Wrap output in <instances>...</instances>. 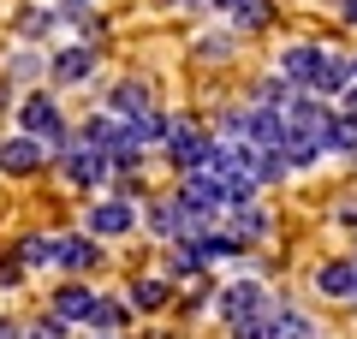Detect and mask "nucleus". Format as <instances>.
Instances as JSON below:
<instances>
[{
	"mask_svg": "<svg viewBox=\"0 0 357 339\" xmlns=\"http://www.w3.org/2000/svg\"><path fill=\"white\" fill-rule=\"evenodd\" d=\"M280 77L292 89H304V96H345V84H351V66L340 60L333 48H316V42H298V48L280 54Z\"/></svg>",
	"mask_w": 357,
	"mask_h": 339,
	"instance_id": "1",
	"label": "nucleus"
},
{
	"mask_svg": "<svg viewBox=\"0 0 357 339\" xmlns=\"http://www.w3.org/2000/svg\"><path fill=\"white\" fill-rule=\"evenodd\" d=\"M149 107H155V96H149L143 77H126V84H114V96H107V113H114V119H137V113H149Z\"/></svg>",
	"mask_w": 357,
	"mask_h": 339,
	"instance_id": "11",
	"label": "nucleus"
},
{
	"mask_svg": "<svg viewBox=\"0 0 357 339\" xmlns=\"http://www.w3.org/2000/svg\"><path fill=\"white\" fill-rule=\"evenodd\" d=\"M89 310H96V292H89L84 280H66V286L54 292V310H48V315H60L66 327H84Z\"/></svg>",
	"mask_w": 357,
	"mask_h": 339,
	"instance_id": "10",
	"label": "nucleus"
},
{
	"mask_svg": "<svg viewBox=\"0 0 357 339\" xmlns=\"http://www.w3.org/2000/svg\"><path fill=\"white\" fill-rule=\"evenodd\" d=\"M268 333H274V339H321V327L310 322V315H298V310H286V303H274Z\"/></svg>",
	"mask_w": 357,
	"mask_h": 339,
	"instance_id": "14",
	"label": "nucleus"
},
{
	"mask_svg": "<svg viewBox=\"0 0 357 339\" xmlns=\"http://www.w3.org/2000/svg\"><path fill=\"white\" fill-rule=\"evenodd\" d=\"M48 30H54V13H24L18 18V42H24V48H36Z\"/></svg>",
	"mask_w": 357,
	"mask_h": 339,
	"instance_id": "20",
	"label": "nucleus"
},
{
	"mask_svg": "<svg viewBox=\"0 0 357 339\" xmlns=\"http://www.w3.org/2000/svg\"><path fill=\"white\" fill-rule=\"evenodd\" d=\"M126 303H119V298H96V310H89V322L84 327H96V333H102V339H114L119 333V327H126Z\"/></svg>",
	"mask_w": 357,
	"mask_h": 339,
	"instance_id": "15",
	"label": "nucleus"
},
{
	"mask_svg": "<svg viewBox=\"0 0 357 339\" xmlns=\"http://www.w3.org/2000/svg\"><path fill=\"white\" fill-rule=\"evenodd\" d=\"M167 161L178 167V173H191V167L208 161V149H215V137H203V131L191 126V119H167V137H161Z\"/></svg>",
	"mask_w": 357,
	"mask_h": 339,
	"instance_id": "4",
	"label": "nucleus"
},
{
	"mask_svg": "<svg viewBox=\"0 0 357 339\" xmlns=\"http://www.w3.org/2000/svg\"><path fill=\"white\" fill-rule=\"evenodd\" d=\"M131 303H137V310H161L167 303V280H137V286H131Z\"/></svg>",
	"mask_w": 357,
	"mask_h": 339,
	"instance_id": "22",
	"label": "nucleus"
},
{
	"mask_svg": "<svg viewBox=\"0 0 357 339\" xmlns=\"http://www.w3.org/2000/svg\"><path fill=\"white\" fill-rule=\"evenodd\" d=\"M321 149H328V155H357V119H351V113H328Z\"/></svg>",
	"mask_w": 357,
	"mask_h": 339,
	"instance_id": "13",
	"label": "nucleus"
},
{
	"mask_svg": "<svg viewBox=\"0 0 357 339\" xmlns=\"http://www.w3.org/2000/svg\"><path fill=\"white\" fill-rule=\"evenodd\" d=\"M18 268H24V274H30V268H54V239H48V232H30V239H18Z\"/></svg>",
	"mask_w": 357,
	"mask_h": 339,
	"instance_id": "16",
	"label": "nucleus"
},
{
	"mask_svg": "<svg viewBox=\"0 0 357 339\" xmlns=\"http://www.w3.org/2000/svg\"><path fill=\"white\" fill-rule=\"evenodd\" d=\"M18 280H24V268H18V256H6L0 262V286H18Z\"/></svg>",
	"mask_w": 357,
	"mask_h": 339,
	"instance_id": "23",
	"label": "nucleus"
},
{
	"mask_svg": "<svg viewBox=\"0 0 357 339\" xmlns=\"http://www.w3.org/2000/svg\"><path fill=\"white\" fill-rule=\"evenodd\" d=\"M60 173H66V185H77V190H96V185H107V155L102 149H84V143L72 137V149H60Z\"/></svg>",
	"mask_w": 357,
	"mask_h": 339,
	"instance_id": "5",
	"label": "nucleus"
},
{
	"mask_svg": "<svg viewBox=\"0 0 357 339\" xmlns=\"http://www.w3.org/2000/svg\"><path fill=\"white\" fill-rule=\"evenodd\" d=\"M203 268H208V262H203V250H197L191 239H178V244H173V256H167V274H173V280H197Z\"/></svg>",
	"mask_w": 357,
	"mask_h": 339,
	"instance_id": "18",
	"label": "nucleus"
},
{
	"mask_svg": "<svg viewBox=\"0 0 357 339\" xmlns=\"http://www.w3.org/2000/svg\"><path fill=\"white\" fill-rule=\"evenodd\" d=\"M345 66H351V77H357V60H345Z\"/></svg>",
	"mask_w": 357,
	"mask_h": 339,
	"instance_id": "29",
	"label": "nucleus"
},
{
	"mask_svg": "<svg viewBox=\"0 0 357 339\" xmlns=\"http://www.w3.org/2000/svg\"><path fill=\"white\" fill-rule=\"evenodd\" d=\"M215 6H220L238 30H262V24H268V0H215Z\"/></svg>",
	"mask_w": 357,
	"mask_h": 339,
	"instance_id": "17",
	"label": "nucleus"
},
{
	"mask_svg": "<svg viewBox=\"0 0 357 339\" xmlns=\"http://www.w3.org/2000/svg\"><path fill=\"white\" fill-rule=\"evenodd\" d=\"M345 113L357 119V84H345Z\"/></svg>",
	"mask_w": 357,
	"mask_h": 339,
	"instance_id": "25",
	"label": "nucleus"
},
{
	"mask_svg": "<svg viewBox=\"0 0 357 339\" xmlns=\"http://www.w3.org/2000/svg\"><path fill=\"white\" fill-rule=\"evenodd\" d=\"M161 6H197V0H161Z\"/></svg>",
	"mask_w": 357,
	"mask_h": 339,
	"instance_id": "28",
	"label": "nucleus"
},
{
	"mask_svg": "<svg viewBox=\"0 0 357 339\" xmlns=\"http://www.w3.org/2000/svg\"><path fill=\"white\" fill-rule=\"evenodd\" d=\"M340 13H345V18H351V24H357V0H340Z\"/></svg>",
	"mask_w": 357,
	"mask_h": 339,
	"instance_id": "27",
	"label": "nucleus"
},
{
	"mask_svg": "<svg viewBox=\"0 0 357 339\" xmlns=\"http://www.w3.org/2000/svg\"><path fill=\"white\" fill-rule=\"evenodd\" d=\"M215 310H220V322H227V333H232V327H244V322H262V315L274 310V298H268V286H256V280H238V286H227L215 298Z\"/></svg>",
	"mask_w": 357,
	"mask_h": 339,
	"instance_id": "3",
	"label": "nucleus"
},
{
	"mask_svg": "<svg viewBox=\"0 0 357 339\" xmlns=\"http://www.w3.org/2000/svg\"><path fill=\"white\" fill-rule=\"evenodd\" d=\"M89 239H126L131 226H137V209H131L126 197H107V202H96V209H89Z\"/></svg>",
	"mask_w": 357,
	"mask_h": 339,
	"instance_id": "6",
	"label": "nucleus"
},
{
	"mask_svg": "<svg viewBox=\"0 0 357 339\" xmlns=\"http://www.w3.org/2000/svg\"><path fill=\"white\" fill-rule=\"evenodd\" d=\"M316 292H328V298H357V262H321L316 268Z\"/></svg>",
	"mask_w": 357,
	"mask_h": 339,
	"instance_id": "12",
	"label": "nucleus"
},
{
	"mask_svg": "<svg viewBox=\"0 0 357 339\" xmlns=\"http://www.w3.org/2000/svg\"><path fill=\"white\" fill-rule=\"evenodd\" d=\"M96 262H102V244L89 239V232H66V239H54V268H66V274H89Z\"/></svg>",
	"mask_w": 357,
	"mask_h": 339,
	"instance_id": "7",
	"label": "nucleus"
},
{
	"mask_svg": "<svg viewBox=\"0 0 357 339\" xmlns=\"http://www.w3.org/2000/svg\"><path fill=\"white\" fill-rule=\"evenodd\" d=\"M42 72H48V60H42V54H18V60L13 66H6V84H30V77H42Z\"/></svg>",
	"mask_w": 357,
	"mask_h": 339,
	"instance_id": "19",
	"label": "nucleus"
},
{
	"mask_svg": "<svg viewBox=\"0 0 357 339\" xmlns=\"http://www.w3.org/2000/svg\"><path fill=\"white\" fill-rule=\"evenodd\" d=\"M60 6L66 13H84V6H96V0H60Z\"/></svg>",
	"mask_w": 357,
	"mask_h": 339,
	"instance_id": "26",
	"label": "nucleus"
},
{
	"mask_svg": "<svg viewBox=\"0 0 357 339\" xmlns=\"http://www.w3.org/2000/svg\"><path fill=\"white\" fill-rule=\"evenodd\" d=\"M18 131L36 143H48V155L72 149V126L60 119V107H54V96H42V89H30L24 101H18Z\"/></svg>",
	"mask_w": 357,
	"mask_h": 339,
	"instance_id": "2",
	"label": "nucleus"
},
{
	"mask_svg": "<svg viewBox=\"0 0 357 339\" xmlns=\"http://www.w3.org/2000/svg\"><path fill=\"white\" fill-rule=\"evenodd\" d=\"M48 161V143H36V137H6L0 143V173H13V179H24V173H36V167Z\"/></svg>",
	"mask_w": 357,
	"mask_h": 339,
	"instance_id": "8",
	"label": "nucleus"
},
{
	"mask_svg": "<svg viewBox=\"0 0 357 339\" xmlns=\"http://www.w3.org/2000/svg\"><path fill=\"white\" fill-rule=\"evenodd\" d=\"M0 339H18V322H13V315H0Z\"/></svg>",
	"mask_w": 357,
	"mask_h": 339,
	"instance_id": "24",
	"label": "nucleus"
},
{
	"mask_svg": "<svg viewBox=\"0 0 357 339\" xmlns=\"http://www.w3.org/2000/svg\"><path fill=\"white\" fill-rule=\"evenodd\" d=\"M18 339H66L60 315H36V322H18Z\"/></svg>",
	"mask_w": 357,
	"mask_h": 339,
	"instance_id": "21",
	"label": "nucleus"
},
{
	"mask_svg": "<svg viewBox=\"0 0 357 339\" xmlns=\"http://www.w3.org/2000/svg\"><path fill=\"white\" fill-rule=\"evenodd\" d=\"M48 77H54V84H89V77H96V48H89V42L60 48L54 66H48Z\"/></svg>",
	"mask_w": 357,
	"mask_h": 339,
	"instance_id": "9",
	"label": "nucleus"
}]
</instances>
